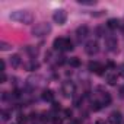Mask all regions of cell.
<instances>
[{
  "mask_svg": "<svg viewBox=\"0 0 124 124\" xmlns=\"http://www.w3.org/2000/svg\"><path fill=\"white\" fill-rule=\"evenodd\" d=\"M75 47H73V42L69 39V38H66V44H64V51H72Z\"/></svg>",
  "mask_w": 124,
  "mask_h": 124,
  "instance_id": "16",
  "label": "cell"
},
{
  "mask_svg": "<svg viewBox=\"0 0 124 124\" xmlns=\"http://www.w3.org/2000/svg\"><path fill=\"white\" fill-rule=\"evenodd\" d=\"M5 67H6V63H5V60L0 61V70H2V73H5Z\"/></svg>",
  "mask_w": 124,
  "mask_h": 124,
  "instance_id": "23",
  "label": "cell"
},
{
  "mask_svg": "<svg viewBox=\"0 0 124 124\" xmlns=\"http://www.w3.org/2000/svg\"><path fill=\"white\" fill-rule=\"evenodd\" d=\"M9 115H10V112L9 111H2V117H3V120L6 121V120H9Z\"/></svg>",
  "mask_w": 124,
  "mask_h": 124,
  "instance_id": "22",
  "label": "cell"
},
{
  "mask_svg": "<svg viewBox=\"0 0 124 124\" xmlns=\"http://www.w3.org/2000/svg\"><path fill=\"white\" fill-rule=\"evenodd\" d=\"M13 96H15V98H19V96H21V91H15V92H13Z\"/></svg>",
  "mask_w": 124,
  "mask_h": 124,
  "instance_id": "26",
  "label": "cell"
},
{
  "mask_svg": "<svg viewBox=\"0 0 124 124\" xmlns=\"http://www.w3.org/2000/svg\"><path fill=\"white\" fill-rule=\"evenodd\" d=\"M107 26H108L109 29H115V28L120 26V21H118V19H109V21L107 22Z\"/></svg>",
  "mask_w": 124,
  "mask_h": 124,
  "instance_id": "13",
  "label": "cell"
},
{
  "mask_svg": "<svg viewBox=\"0 0 124 124\" xmlns=\"http://www.w3.org/2000/svg\"><path fill=\"white\" fill-rule=\"evenodd\" d=\"M107 82L109 85H115L117 83V73H108L107 75Z\"/></svg>",
  "mask_w": 124,
  "mask_h": 124,
  "instance_id": "14",
  "label": "cell"
},
{
  "mask_svg": "<svg viewBox=\"0 0 124 124\" xmlns=\"http://www.w3.org/2000/svg\"><path fill=\"white\" fill-rule=\"evenodd\" d=\"M48 32H51V26L45 22H41V23H37L34 28H32V34L35 37H44L47 35Z\"/></svg>",
  "mask_w": 124,
  "mask_h": 124,
  "instance_id": "2",
  "label": "cell"
},
{
  "mask_svg": "<svg viewBox=\"0 0 124 124\" xmlns=\"http://www.w3.org/2000/svg\"><path fill=\"white\" fill-rule=\"evenodd\" d=\"M53 19H54V22L58 23V25H64V23L67 22V12H66L64 9H58V10L54 12Z\"/></svg>",
  "mask_w": 124,
  "mask_h": 124,
  "instance_id": "3",
  "label": "cell"
},
{
  "mask_svg": "<svg viewBox=\"0 0 124 124\" xmlns=\"http://www.w3.org/2000/svg\"><path fill=\"white\" fill-rule=\"evenodd\" d=\"M123 31H124V26H123Z\"/></svg>",
  "mask_w": 124,
  "mask_h": 124,
  "instance_id": "30",
  "label": "cell"
},
{
  "mask_svg": "<svg viewBox=\"0 0 124 124\" xmlns=\"http://www.w3.org/2000/svg\"><path fill=\"white\" fill-rule=\"evenodd\" d=\"M105 45H107V48H108L109 51H115V50H117V45H118L117 38H115V37H107V38H105Z\"/></svg>",
  "mask_w": 124,
  "mask_h": 124,
  "instance_id": "6",
  "label": "cell"
},
{
  "mask_svg": "<svg viewBox=\"0 0 124 124\" xmlns=\"http://www.w3.org/2000/svg\"><path fill=\"white\" fill-rule=\"evenodd\" d=\"M101 108H102V104H101V102H98V101L92 102V109H93V111H99Z\"/></svg>",
  "mask_w": 124,
  "mask_h": 124,
  "instance_id": "18",
  "label": "cell"
},
{
  "mask_svg": "<svg viewBox=\"0 0 124 124\" xmlns=\"http://www.w3.org/2000/svg\"><path fill=\"white\" fill-rule=\"evenodd\" d=\"M10 19L15 22H21V23H32L34 21V15L31 10L26 9H21V10H15L10 13Z\"/></svg>",
  "mask_w": 124,
  "mask_h": 124,
  "instance_id": "1",
  "label": "cell"
},
{
  "mask_svg": "<svg viewBox=\"0 0 124 124\" xmlns=\"http://www.w3.org/2000/svg\"><path fill=\"white\" fill-rule=\"evenodd\" d=\"M108 120H109L111 124H121L123 123V115H121L120 111H114V112L109 114V118Z\"/></svg>",
  "mask_w": 124,
  "mask_h": 124,
  "instance_id": "7",
  "label": "cell"
},
{
  "mask_svg": "<svg viewBox=\"0 0 124 124\" xmlns=\"http://www.w3.org/2000/svg\"><path fill=\"white\" fill-rule=\"evenodd\" d=\"M64 44H66V38L60 37V38H55L54 39L53 47H54V50H63L64 51Z\"/></svg>",
  "mask_w": 124,
  "mask_h": 124,
  "instance_id": "9",
  "label": "cell"
},
{
  "mask_svg": "<svg viewBox=\"0 0 124 124\" xmlns=\"http://www.w3.org/2000/svg\"><path fill=\"white\" fill-rule=\"evenodd\" d=\"M6 82V73H2V83Z\"/></svg>",
  "mask_w": 124,
  "mask_h": 124,
  "instance_id": "29",
  "label": "cell"
},
{
  "mask_svg": "<svg viewBox=\"0 0 124 124\" xmlns=\"http://www.w3.org/2000/svg\"><path fill=\"white\" fill-rule=\"evenodd\" d=\"M57 63H58V64H64V63H66V57H64V55H60V57L57 58Z\"/></svg>",
  "mask_w": 124,
  "mask_h": 124,
  "instance_id": "21",
  "label": "cell"
},
{
  "mask_svg": "<svg viewBox=\"0 0 124 124\" xmlns=\"http://www.w3.org/2000/svg\"><path fill=\"white\" fill-rule=\"evenodd\" d=\"M53 123H54V124H61V118L54 117V118H53Z\"/></svg>",
  "mask_w": 124,
  "mask_h": 124,
  "instance_id": "24",
  "label": "cell"
},
{
  "mask_svg": "<svg viewBox=\"0 0 124 124\" xmlns=\"http://www.w3.org/2000/svg\"><path fill=\"white\" fill-rule=\"evenodd\" d=\"M64 114L67 115V118H70V117H72V111H70V109H66V111H64Z\"/></svg>",
  "mask_w": 124,
  "mask_h": 124,
  "instance_id": "27",
  "label": "cell"
},
{
  "mask_svg": "<svg viewBox=\"0 0 124 124\" xmlns=\"http://www.w3.org/2000/svg\"><path fill=\"white\" fill-rule=\"evenodd\" d=\"M53 109H60V104L58 102H54L53 104Z\"/></svg>",
  "mask_w": 124,
  "mask_h": 124,
  "instance_id": "25",
  "label": "cell"
},
{
  "mask_svg": "<svg viewBox=\"0 0 124 124\" xmlns=\"http://www.w3.org/2000/svg\"><path fill=\"white\" fill-rule=\"evenodd\" d=\"M75 92V85L72 82H64L63 85H61V93H63V96L66 98H70Z\"/></svg>",
  "mask_w": 124,
  "mask_h": 124,
  "instance_id": "5",
  "label": "cell"
},
{
  "mask_svg": "<svg viewBox=\"0 0 124 124\" xmlns=\"http://www.w3.org/2000/svg\"><path fill=\"white\" fill-rule=\"evenodd\" d=\"M85 51H86V54H89V55H93V54H96L98 51H99V44H98V41H88L86 42V45H85Z\"/></svg>",
  "mask_w": 124,
  "mask_h": 124,
  "instance_id": "4",
  "label": "cell"
},
{
  "mask_svg": "<svg viewBox=\"0 0 124 124\" xmlns=\"http://www.w3.org/2000/svg\"><path fill=\"white\" fill-rule=\"evenodd\" d=\"M88 34H89V28H88L86 25H82V26H79V28L76 29V35H78L79 38H85Z\"/></svg>",
  "mask_w": 124,
  "mask_h": 124,
  "instance_id": "10",
  "label": "cell"
},
{
  "mask_svg": "<svg viewBox=\"0 0 124 124\" xmlns=\"http://www.w3.org/2000/svg\"><path fill=\"white\" fill-rule=\"evenodd\" d=\"M0 48H2L3 51H6V50H9V48H10V45H9L8 42H0Z\"/></svg>",
  "mask_w": 124,
  "mask_h": 124,
  "instance_id": "20",
  "label": "cell"
},
{
  "mask_svg": "<svg viewBox=\"0 0 124 124\" xmlns=\"http://www.w3.org/2000/svg\"><path fill=\"white\" fill-rule=\"evenodd\" d=\"M79 3L80 5H85V6H95L96 5L95 0H93V2H92V0H91V2H89V0H79Z\"/></svg>",
  "mask_w": 124,
  "mask_h": 124,
  "instance_id": "17",
  "label": "cell"
},
{
  "mask_svg": "<svg viewBox=\"0 0 124 124\" xmlns=\"http://www.w3.org/2000/svg\"><path fill=\"white\" fill-rule=\"evenodd\" d=\"M120 75H121V76H124V64H121V66H120Z\"/></svg>",
  "mask_w": 124,
  "mask_h": 124,
  "instance_id": "28",
  "label": "cell"
},
{
  "mask_svg": "<svg viewBox=\"0 0 124 124\" xmlns=\"http://www.w3.org/2000/svg\"><path fill=\"white\" fill-rule=\"evenodd\" d=\"M10 64H12V67H19V64H21V55L19 54H13L10 57Z\"/></svg>",
  "mask_w": 124,
  "mask_h": 124,
  "instance_id": "12",
  "label": "cell"
},
{
  "mask_svg": "<svg viewBox=\"0 0 124 124\" xmlns=\"http://www.w3.org/2000/svg\"><path fill=\"white\" fill-rule=\"evenodd\" d=\"M69 64H70L72 67H79V66H80V60H79L78 57H72V58L69 60Z\"/></svg>",
  "mask_w": 124,
  "mask_h": 124,
  "instance_id": "15",
  "label": "cell"
},
{
  "mask_svg": "<svg viewBox=\"0 0 124 124\" xmlns=\"http://www.w3.org/2000/svg\"><path fill=\"white\" fill-rule=\"evenodd\" d=\"M88 67H89V70H91V72H95L96 75H102V70H104V67H102L99 63H96V61H91Z\"/></svg>",
  "mask_w": 124,
  "mask_h": 124,
  "instance_id": "8",
  "label": "cell"
},
{
  "mask_svg": "<svg viewBox=\"0 0 124 124\" xmlns=\"http://www.w3.org/2000/svg\"><path fill=\"white\" fill-rule=\"evenodd\" d=\"M42 99H44V101H48V102L54 101V92H53V91H50V89L42 91Z\"/></svg>",
  "mask_w": 124,
  "mask_h": 124,
  "instance_id": "11",
  "label": "cell"
},
{
  "mask_svg": "<svg viewBox=\"0 0 124 124\" xmlns=\"http://www.w3.org/2000/svg\"><path fill=\"white\" fill-rule=\"evenodd\" d=\"M25 121H26V117L22 115V114H19V115H18V124H23Z\"/></svg>",
  "mask_w": 124,
  "mask_h": 124,
  "instance_id": "19",
  "label": "cell"
}]
</instances>
